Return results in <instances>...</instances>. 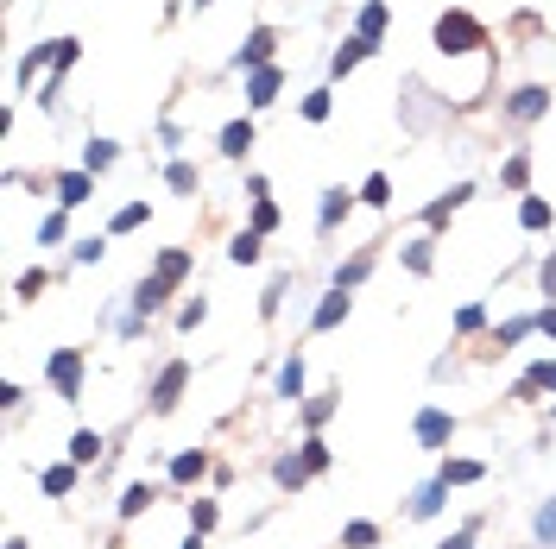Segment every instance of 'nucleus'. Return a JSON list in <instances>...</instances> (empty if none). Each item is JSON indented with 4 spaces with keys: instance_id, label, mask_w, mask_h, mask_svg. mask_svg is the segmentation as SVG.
<instances>
[{
    "instance_id": "obj_1",
    "label": "nucleus",
    "mask_w": 556,
    "mask_h": 549,
    "mask_svg": "<svg viewBox=\"0 0 556 549\" xmlns=\"http://www.w3.org/2000/svg\"><path fill=\"white\" fill-rule=\"evenodd\" d=\"M184 272H190V253H164V260H158V272H152V278H145V284L134 290L139 316H152V309H158V303L171 297V284H177Z\"/></svg>"
},
{
    "instance_id": "obj_2",
    "label": "nucleus",
    "mask_w": 556,
    "mask_h": 549,
    "mask_svg": "<svg viewBox=\"0 0 556 549\" xmlns=\"http://www.w3.org/2000/svg\"><path fill=\"white\" fill-rule=\"evenodd\" d=\"M487 32H481V19H468V13H442L436 19V44L449 51V57H462V51H474Z\"/></svg>"
},
{
    "instance_id": "obj_3",
    "label": "nucleus",
    "mask_w": 556,
    "mask_h": 549,
    "mask_svg": "<svg viewBox=\"0 0 556 549\" xmlns=\"http://www.w3.org/2000/svg\"><path fill=\"white\" fill-rule=\"evenodd\" d=\"M184 386H190V367H184V360H171V367L158 373V386H152V411H177Z\"/></svg>"
},
{
    "instance_id": "obj_4",
    "label": "nucleus",
    "mask_w": 556,
    "mask_h": 549,
    "mask_svg": "<svg viewBox=\"0 0 556 549\" xmlns=\"http://www.w3.org/2000/svg\"><path fill=\"white\" fill-rule=\"evenodd\" d=\"M76 379H83V354H51V386H57V398H76Z\"/></svg>"
},
{
    "instance_id": "obj_5",
    "label": "nucleus",
    "mask_w": 556,
    "mask_h": 549,
    "mask_svg": "<svg viewBox=\"0 0 556 549\" xmlns=\"http://www.w3.org/2000/svg\"><path fill=\"white\" fill-rule=\"evenodd\" d=\"M449 429H455L449 411H423V417H417V442H423V448H442V442H449Z\"/></svg>"
},
{
    "instance_id": "obj_6",
    "label": "nucleus",
    "mask_w": 556,
    "mask_h": 549,
    "mask_svg": "<svg viewBox=\"0 0 556 549\" xmlns=\"http://www.w3.org/2000/svg\"><path fill=\"white\" fill-rule=\"evenodd\" d=\"M531 392H556V360H538V367L512 386V398H531Z\"/></svg>"
},
{
    "instance_id": "obj_7",
    "label": "nucleus",
    "mask_w": 556,
    "mask_h": 549,
    "mask_svg": "<svg viewBox=\"0 0 556 549\" xmlns=\"http://www.w3.org/2000/svg\"><path fill=\"white\" fill-rule=\"evenodd\" d=\"M57 202H64V209L89 202V171H64V177H57Z\"/></svg>"
},
{
    "instance_id": "obj_8",
    "label": "nucleus",
    "mask_w": 556,
    "mask_h": 549,
    "mask_svg": "<svg viewBox=\"0 0 556 549\" xmlns=\"http://www.w3.org/2000/svg\"><path fill=\"white\" fill-rule=\"evenodd\" d=\"M468 196H474V190H468V183H455V190H449L442 202H430V209H423V221H430V228H442V221H449V215H455V209H462Z\"/></svg>"
},
{
    "instance_id": "obj_9",
    "label": "nucleus",
    "mask_w": 556,
    "mask_h": 549,
    "mask_svg": "<svg viewBox=\"0 0 556 549\" xmlns=\"http://www.w3.org/2000/svg\"><path fill=\"white\" fill-rule=\"evenodd\" d=\"M544 102H551V89H519V95H512V114H519V121H538Z\"/></svg>"
},
{
    "instance_id": "obj_10",
    "label": "nucleus",
    "mask_w": 556,
    "mask_h": 549,
    "mask_svg": "<svg viewBox=\"0 0 556 549\" xmlns=\"http://www.w3.org/2000/svg\"><path fill=\"white\" fill-rule=\"evenodd\" d=\"M273 95H278V70H253V83H247V102H253V108H266Z\"/></svg>"
},
{
    "instance_id": "obj_11",
    "label": "nucleus",
    "mask_w": 556,
    "mask_h": 549,
    "mask_svg": "<svg viewBox=\"0 0 556 549\" xmlns=\"http://www.w3.org/2000/svg\"><path fill=\"white\" fill-rule=\"evenodd\" d=\"M247 145H253V127H247V121L222 127V152H228V158H247Z\"/></svg>"
},
{
    "instance_id": "obj_12",
    "label": "nucleus",
    "mask_w": 556,
    "mask_h": 549,
    "mask_svg": "<svg viewBox=\"0 0 556 549\" xmlns=\"http://www.w3.org/2000/svg\"><path fill=\"white\" fill-rule=\"evenodd\" d=\"M367 51H373V38H348V44L335 51V76H348V70H354V64H361Z\"/></svg>"
},
{
    "instance_id": "obj_13",
    "label": "nucleus",
    "mask_w": 556,
    "mask_h": 549,
    "mask_svg": "<svg viewBox=\"0 0 556 549\" xmlns=\"http://www.w3.org/2000/svg\"><path fill=\"white\" fill-rule=\"evenodd\" d=\"M95 455H102V436H95V429H76V436H70V461L83 467V461H95Z\"/></svg>"
},
{
    "instance_id": "obj_14",
    "label": "nucleus",
    "mask_w": 556,
    "mask_h": 549,
    "mask_svg": "<svg viewBox=\"0 0 556 549\" xmlns=\"http://www.w3.org/2000/svg\"><path fill=\"white\" fill-rule=\"evenodd\" d=\"M442 493H449V486H442V480H430V486H423V493H417V499H412V518H436V505H442Z\"/></svg>"
},
{
    "instance_id": "obj_15",
    "label": "nucleus",
    "mask_w": 556,
    "mask_h": 549,
    "mask_svg": "<svg viewBox=\"0 0 556 549\" xmlns=\"http://www.w3.org/2000/svg\"><path fill=\"white\" fill-rule=\"evenodd\" d=\"M373 272V253H354V260H348V266H342V272H335V290H348V284H361V278Z\"/></svg>"
},
{
    "instance_id": "obj_16",
    "label": "nucleus",
    "mask_w": 556,
    "mask_h": 549,
    "mask_svg": "<svg viewBox=\"0 0 556 549\" xmlns=\"http://www.w3.org/2000/svg\"><path fill=\"white\" fill-rule=\"evenodd\" d=\"M266 57H273V32H253V38H247V51H241V64L266 70Z\"/></svg>"
},
{
    "instance_id": "obj_17",
    "label": "nucleus",
    "mask_w": 556,
    "mask_h": 549,
    "mask_svg": "<svg viewBox=\"0 0 556 549\" xmlns=\"http://www.w3.org/2000/svg\"><path fill=\"white\" fill-rule=\"evenodd\" d=\"M348 316V290H335V297H323V309H316V328H335Z\"/></svg>"
},
{
    "instance_id": "obj_18",
    "label": "nucleus",
    "mask_w": 556,
    "mask_h": 549,
    "mask_svg": "<svg viewBox=\"0 0 556 549\" xmlns=\"http://www.w3.org/2000/svg\"><path fill=\"white\" fill-rule=\"evenodd\" d=\"M152 499H158V486H127V499H121V518H139Z\"/></svg>"
},
{
    "instance_id": "obj_19",
    "label": "nucleus",
    "mask_w": 556,
    "mask_h": 549,
    "mask_svg": "<svg viewBox=\"0 0 556 549\" xmlns=\"http://www.w3.org/2000/svg\"><path fill=\"white\" fill-rule=\"evenodd\" d=\"M519 221H525V228H551V202H544V196H525Z\"/></svg>"
},
{
    "instance_id": "obj_20",
    "label": "nucleus",
    "mask_w": 556,
    "mask_h": 549,
    "mask_svg": "<svg viewBox=\"0 0 556 549\" xmlns=\"http://www.w3.org/2000/svg\"><path fill=\"white\" fill-rule=\"evenodd\" d=\"M468 480H481V461H449L442 467V486H468Z\"/></svg>"
},
{
    "instance_id": "obj_21",
    "label": "nucleus",
    "mask_w": 556,
    "mask_h": 549,
    "mask_svg": "<svg viewBox=\"0 0 556 549\" xmlns=\"http://www.w3.org/2000/svg\"><path fill=\"white\" fill-rule=\"evenodd\" d=\"M278 392H284V398H297V392H303V360H284V373H278Z\"/></svg>"
},
{
    "instance_id": "obj_22",
    "label": "nucleus",
    "mask_w": 556,
    "mask_h": 549,
    "mask_svg": "<svg viewBox=\"0 0 556 549\" xmlns=\"http://www.w3.org/2000/svg\"><path fill=\"white\" fill-rule=\"evenodd\" d=\"M380 32H386V6H380V0H373V6H367V13H361V38H380Z\"/></svg>"
},
{
    "instance_id": "obj_23",
    "label": "nucleus",
    "mask_w": 556,
    "mask_h": 549,
    "mask_svg": "<svg viewBox=\"0 0 556 549\" xmlns=\"http://www.w3.org/2000/svg\"><path fill=\"white\" fill-rule=\"evenodd\" d=\"M348 215V190H329V202H323V228H335Z\"/></svg>"
},
{
    "instance_id": "obj_24",
    "label": "nucleus",
    "mask_w": 556,
    "mask_h": 549,
    "mask_svg": "<svg viewBox=\"0 0 556 549\" xmlns=\"http://www.w3.org/2000/svg\"><path fill=\"white\" fill-rule=\"evenodd\" d=\"M361 202H373V209H380V202H392V183H386V177H367V190H361Z\"/></svg>"
},
{
    "instance_id": "obj_25",
    "label": "nucleus",
    "mask_w": 556,
    "mask_h": 549,
    "mask_svg": "<svg viewBox=\"0 0 556 549\" xmlns=\"http://www.w3.org/2000/svg\"><path fill=\"white\" fill-rule=\"evenodd\" d=\"M228 253H234V260H241V266H253V260H260V234H241V240H234V247H228Z\"/></svg>"
},
{
    "instance_id": "obj_26",
    "label": "nucleus",
    "mask_w": 556,
    "mask_h": 549,
    "mask_svg": "<svg viewBox=\"0 0 556 549\" xmlns=\"http://www.w3.org/2000/svg\"><path fill=\"white\" fill-rule=\"evenodd\" d=\"M203 467H209V461H203V455H177V461H171V474H177V480H196V474H203Z\"/></svg>"
},
{
    "instance_id": "obj_27",
    "label": "nucleus",
    "mask_w": 556,
    "mask_h": 549,
    "mask_svg": "<svg viewBox=\"0 0 556 549\" xmlns=\"http://www.w3.org/2000/svg\"><path fill=\"white\" fill-rule=\"evenodd\" d=\"M303 474H310V461H278V486H303Z\"/></svg>"
},
{
    "instance_id": "obj_28",
    "label": "nucleus",
    "mask_w": 556,
    "mask_h": 549,
    "mask_svg": "<svg viewBox=\"0 0 556 549\" xmlns=\"http://www.w3.org/2000/svg\"><path fill=\"white\" fill-rule=\"evenodd\" d=\"M273 228H278V209L260 196V209H253V234H273Z\"/></svg>"
},
{
    "instance_id": "obj_29",
    "label": "nucleus",
    "mask_w": 556,
    "mask_h": 549,
    "mask_svg": "<svg viewBox=\"0 0 556 549\" xmlns=\"http://www.w3.org/2000/svg\"><path fill=\"white\" fill-rule=\"evenodd\" d=\"M139 221H145V202H127V209L114 215V234H127V228H139Z\"/></svg>"
},
{
    "instance_id": "obj_30",
    "label": "nucleus",
    "mask_w": 556,
    "mask_h": 549,
    "mask_svg": "<svg viewBox=\"0 0 556 549\" xmlns=\"http://www.w3.org/2000/svg\"><path fill=\"white\" fill-rule=\"evenodd\" d=\"M108 164H114V145L95 139V145H89V171H108Z\"/></svg>"
},
{
    "instance_id": "obj_31",
    "label": "nucleus",
    "mask_w": 556,
    "mask_h": 549,
    "mask_svg": "<svg viewBox=\"0 0 556 549\" xmlns=\"http://www.w3.org/2000/svg\"><path fill=\"white\" fill-rule=\"evenodd\" d=\"M171 190L190 196V190H196V164H171Z\"/></svg>"
},
{
    "instance_id": "obj_32",
    "label": "nucleus",
    "mask_w": 556,
    "mask_h": 549,
    "mask_svg": "<svg viewBox=\"0 0 556 549\" xmlns=\"http://www.w3.org/2000/svg\"><path fill=\"white\" fill-rule=\"evenodd\" d=\"M70 480H76L70 467H45V493H70Z\"/></svg>"
},
{
    "instance_id": "obj_33",
    "label": "nucleus",
    "mask_w": 556,
    "mask_h": 549,
    "mask_svg": "<svg viewBox=\"0 0 556 549\" xmlns=\"http://www.w3.org/2000/svg\"><path fill=\"white\" fill-rule=\"evenodd\" d=\"M525 328H531V322H525V316H519V322H506V328H500V335H493V348H512V341H519V335H525Z\"/></svg>"
},
{
    "instance_id": "obj_34",
    "label": "nucleus",
    "mask_w": 556,
    "mask_h": 549,
    "mask_svg": "<svg viewBox=\"0 0 556 549\" xmlns=\"http://www.w3.org/2000/svg\"><path fill=\"white\" fill-rule=\"evenodd\" d=\"M373 537H380L373 524H348V544H354V549H367V544H373Z\"/></svg>"
},
{
    "instance_id": "obj_35",
    "label": "nucleus",
    "mask_w": 556,
    "mask_h": 549,
    "mask_svg": "<svg viewBox=\"0 0 556 549\" xmlns=\"http://www.w3.org/2000/svg\"><path fill=\"white\" fill-rule=\"evenodd\" d=\"M405 266H412V272H430V247H405Z\"/></svg>"
},
{
    "instance_id": "obj_36",
    "label": "nucleus",
    "mask_w": 556,
    "mask_h": 549,
    "mask_svg": "<svg viewBox=\"0 0 556 549\" xmlns=\"http://www.w3.org/2000/svg\"><path fill=\"white\" fill-rule=\"evenodd\" d=\"M442 549H474V524H468V531H455V537H449Z\"/></svg>"
},
{
    "instance_id": "obj_37",
    "label": "nucleus",
    "mask_w": 556,
    "mask_h": 549,
    "mask_svg": "<svg viewBox=\"0 0 556 549\" xmlns=\"http://www.w3.org/2000/svg\"><path fill=\"white\" fill-rule=\"evenodd\" d=\"M544 297H556V253L544 260Z\"/></svg>"
},
{
    "instance_id": "obj_38",
    "label": "nucleus",
    "mask_w": 556,
    "mask_h": 549,
    "mask_svg": "<svg viewBox=\"0 0 556 549\" xmlns=\"http://www.w3.org/2000/svg\"><path fill=\"white\" fill-rule=\"evenodd\" d=\"M538 328H544V335H556V309H544V316H538Z\"/></svg>"
},
{
    "instance_id": "obj_39",
    "label": "nucleus",
    "mask_w": 556,
    "mask_h": 549,
    "mask_svg": "<svg viewBox=\"0 0 556 549\" xmlns=\"http://www.w3.org/2000/svg\"><path fill=\"white\" fill-rule=\"evenodd\" d=\"M184 549H203V544H196V537H190V544H184Z\"/></svg>"
},
{
    "instance_id": "obj_40",
    "label": "nucleus",
    "mask_w": 556,
    "mask_h": 549,
    "mask_svg": "<svg viewBox=\"0 0 556 549\" xmlns=\"http://www.w3.org/2000/svg\"><path fill=\"white\" fill-rule=\"evenodd\" d=\"M6 549H25V544H6Z\"/></svg>"
},
{
    "instance_id": "obj_41",
    "label": "nucleus",
    "mask_w": 556,
    "mask_h": 549,
    "mask_svg": "<svg viewBox=\"0 0 556 549\" xmlns=\"http://www.w3.org/2000/svg\"><path fill=\"white\" fill-rule=\"evenodd\" d=\"M196 6H209V0H196Z\"/></svg>"
}]
</instances>
